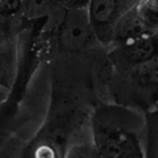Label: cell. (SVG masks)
<instances>
[{
	"label": "cell",
	"instance_id": "cell-8",
	"mask_svg": "<svg viewBox=\"0 0 158 158\" xmlns=\"http://www.w3.org/2000/svg\"><path fill=\"white\" fill-rule=\"evenodd\" d=\"M64 158H101L92 143L90 133L70 146Z\"/></svg>",
	"mask_w": 158,
	"mask_h": 158
},
{
	"label": "cell",
	"instance_id": "cell-7",
	"mask_svg": "<svg viewBox=\"0 0 158 158\" xmlns=\"http://www.w3.org/2000/svg\"><path fill=\"white\" fill-rule=\"evenodd\" d=\"M143 148L145 158H158V106L144 113Z\"/></svg>",
	"mask_w": 158,
	"mask_h": 158
},
{
	"label": "cell",
	"instance_id": "cell-6",
	"mask_svg": "<svg viewBox=\"0 0 158 158\" xmlns=\"http://www.w3.org/2000/svg\"><path fill=\"white\" fill-rule=\"evenodd\" d=\"M137 3L129 11H127L121 20L119 21L111 47L115 46L126 45V43H133L146 37L154 36L139 14Z\"/></svg>",
	"mask_w": 158,
	"mask_h": 158
},
{
	"label": "cell",
	"instance_id": "cell-4",
	"mask_svg": "<svg viewBox=\"0 0 158 158\" xmlns=\"http://www.w3.org/2000/svg\"><path fill=\"white\" fill-rule=\"evenodd\" d=\"M137 1L94 0L89 1L88 14L91 30L98 45L110 48L119 21Z\"/></svg>",
	"mask_w": 158,
	"mask_h": 158
},
{
	"label": "cell",
	"instance_id": "cell-1",
	"mask_svg": "<svg viewBox=\"0 0 158 158\" xmlns=\"http://www.w3.org/2000/svg\"><path fill=\"white\" fill-rule=\"evenodd\" d=\"M144 114L113 102L97 105L89 119L92 143L101 158H120L143 146Z\"/></svg>",
	"mask_w": 158,
	"mask_h": 158
},
{
	"label": "cell",
	"instance_id": "cell-10",
	"mask_svg": "<svg viewBox=\"0 0 158 158\" xmlns=\"http://www.w3.org/2000/svg\"><path fill=\"white\" fill-rule=\"evenodd\" d=\"M24 146L20 147L12 139L0 138V158H23Z\"/></svg>",
	"mask_w": 158,
	"mask_h": 158
},
{
	"label": "cell",
	"instance_id": "cell-9",
	"mask_svg": "<svg viewBox=\"0 0 158 158\" xmlns=\"http://www.w3.org/2000/svg\"><path fill=\"white\" fill-rule=\"evenodd\" d=\"M137 7L146 25L156 36L158 34V0L138 1Z\"/></svg>",
	"mask_w": 158,
	"mask_h": 158
},
{
	"label": "cell",
	"instance_id": "cell-3",
	"mask_svg": "<svg viewBox=\"0 0 158 158\" xmlns=\"http://www.w3.org/2000/svg\"><path fill=\"white\" fill-rule=\"evenodd\" d=\"M89 2L64 3L65 11L59 27V43L69 52H81L97 43L88 14Z\"/></svg>",
	"mask_w": 158,
	"mask_h": 158
},
{
	"label": "cell",
	"instance_id": "cell-11",
	"mask_svg": "<svg viewBox=\"0 0 158 158\" xmlns=\"http://www.w3.org/2000/svg\"><path fill=\"white\" fill-rule=\"evenodd\" d=\"M120 158H145V156H144L143 146H140V147H138L132 151L128 152L127 154L123 155Z\"/></svg>",
	"mask_w": 158,
	"mask_h": 158
},
{
	"label": "cell",
	"instance_id": "cell-5",
	"mask_svg": "<svg viewBox=\"0 0 158 158\" xmlns=\"http://www.w3.org/2000/svg\"><path fill=\"white\" fill-rule=\"evenodd\" d=\"M157 56L158 38L151 36L126 45L110 47L107 59L112 72H123L148 62Z\"/></svg>",
	"mask_w": 158,
	"mask_h": 158
},
{
	"label": "cell",
	"instance_id": "cell-2",
	"mask_svg": "<svg viewBox=\"0 0 158 158\" xmlns=\"http://www.w3.org/2000/svg\"><path fill=\"white\" fill-rule=\"evenodd\" d=\"M109 92L113 103L140 113L158 106V56L123 72H112Z\"/></svg>",
	"mask_w": 158,
	"mask_h": 158
}]
</instances>
